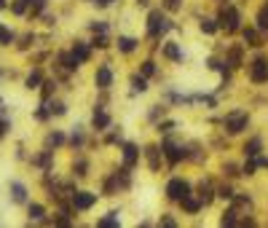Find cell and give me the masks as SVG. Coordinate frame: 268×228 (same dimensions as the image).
Returning a JSON list of instances; mask_svg holds the SVG:
<instances>
[{"instance_id":"obj_1","label":"cell","mask_w":268,"mask_h":228,"mask_svg":"<svg viewBox=\"0 0 268 228\" xmlns=\"http://www.w3.org/2000/svg\"><path fill=\"white\" fill-rule=\"evenodd\" d=\"M169 27L172 25L167 22V16L161 14V11H153V14L148 16V35H150V38H161V35H164Z\"/></svg>"},{"instance_id":"obj_2","label":"cell","mask_w":268,"mask_h":228,"mask_svg":"<svg viewBox=\"0 0 268 228\" xmlns=\"http://www.w3.org/2000/svg\"><path fill=\"white\" fill-rule=\"evenodd\" d=\"M167 196L172 201H182L185 196H191V185L185 183V180L174 177V180H169V185H167Z\"/></svg>"},{"instance_id":"obj_3","label":"cell","mask_w":268,"mask_h":228,"mask_svg":"<svg viewBox=\"0 0 268 228\" xmlns=\"http://www.w3.org/2000/svg\"><path fill=\"white\" fill-rule=\"evenodd\" d=\"M247 113L244 110H236V113H228L225 116V129H228V135H239V131L247 129Z\"/></svg>"},{"instance_id":"obj_4","label":"cell","mask_w":268,"mask_h":228,"mask_svg":"<svg viewBox=\"0 0 268 228\" xmlns=\"http://www.w3.org/2000/svg\"><path fill=\"white\" fill-rule=\"evenodd\" d=\"M220 25L225 27V32H236L239 30V11L234 6L223 8V14H220Z\"/></svg>"},{"instance_id":"obj_5","label":"cell","mask_w":268,"mask_h":228,"mask_svg":"<svg viewBox=\"0 0 268 228\" xmlns=\"http://www.w3.org/2000/svg\"><path fill=\"white\" fill-rule=\"evenodd\" d=\"M250 78H252L255 83H265V81H268V62H265L263 56H258V59L250 65Z\"/></svg>"},{"instance_id":"obj_6","label":"cell","mask_w":268,"mask_h":228,"mask_svg":"<svg viewBox=\"0 0 268 228\" xmlns=\"http://www.w3.org/2000/svg\"><path fill=\"white\" fill-rule=\"evenodd\" d=\"M94 201H97V194H89V191H75L73 194L75 210H89V207H94Z\"/></svg>"},{"instance_id":"obj_7","label":"cell","mask_w":268,"mask_h":228,"mask_svg":"<svg viewBox=\"0 0 268 228\" xmlns=\"http://www.w3.org/2000/svg\"><path fill=\"white\" fill-rule=\"evenodd\" d=\"M161 150H164V156H167L172 164H177L180 159H185V156H188V150H185L182 145H177V142H164V148H161Z\"/></svg>"},{"instance_id":"obj_8","label":"cell","mask_w":268,"mask_h":228,"mask_svg":"<svg viewBox=\"0 0 268 228\" xmlns=\"http://www.w3.org/2000/svg\"><path fill=\"white\" fill-rule=\"evenodd\" d=\"M97 86L99 89H110V83H113V73H110V67L108 65H102L99 70H97Z\"/></svg>"},{"instance_id":"obj_9","label":"cell","mask_w":268,"mask_h":228,"mask_svg":"<svg viewBox=\"0 0 268 228\" xmlns=\"http://www.w3.org/2000/svg\"><path fill=\"white\" fill-rule=\"evenodd\" d=\"M110 126V116L102 110V107H97L94 110V129H108Z\"/></svg>"},{"instance_id":"obj_10","label":"cell","mask_w":268,"mask_h":228,"mask_svg":"<svg viewBox=\"0 0 268 228\" xmlns=\"http://www.w3.org/2000/svg\"><path fill=\"white\" fill-rule=\"evenodd\" d=\"M123 164L126 166H134L137 164V148L132 145V142H126V145H123Z\"/></svg>"},{"instance_id":"obj_11","label":"cell","mask_w":268,"mask_h":228,"mask_svg":"<svg viewBox=\"0 0 268 228\" xmlns=\"http://www.w3.org/2000/svg\"><path fill=\"white\" fill-rule=\"evenodd\" d=\"M70 54H73V56L78 59V65H84L86 59H89V49H86V43H75V46H73V51H70Z\"/></svg>"},{"instance_id":"obj_12","label":"cell","mask_w":268,"mask_h":228,"mask_svg":"<svg viewBox=\"0 0 268 228\" xmlns=\"http://www.w3.org/2000/svg\"><path fill=\"white\" fill-rule=\"evenodd\" d=\"M260 145H263V140H260V137H255V140H250L247 145H244V153H247L250 159H255V156L260 153Z\"/></svg>"},{"instance_id":"obj_13","label":"cell","mask_w":268,"mask_h":228,"mask_svg":"<svg viewBox=\"0 0 268 228\" xmlns=\"http://www.w3.org/2000/svg\"><path fill=\"white\" fill-rule=\"evenodd\" d=\"M11 194H14V201H27V191H25V185H22V183H14V185H11Z\"/></svg>"},{"instance_id":"obj_14","label":"cell","mask_w":268,"mask_h":228,"mask_svg":"<svg viewBox=\"0 0 268 228\" xmlns=\"http://www.w3.org/2000/svg\"><path fill=\"white\" fill-rule=\"evenodd\" d=\"M118 49H121L123 54H132V51L137 49V41H134V38H118Z\"/></svg>"},{"instance_id":"obj_15","label":"cell","mask_w":268,"mask_h":228,"mask_svg":"<svg viewBox=\"0 0 268 228\" xmlns=\"http://www.w3.org/2000/svg\"><path fill=\"white\" fill-rule=\"evenodd\" d=\"M180 204L185 207V212H191V215H193V212H199V207H201V201H196L193 196H185Z\"/></svg>"},{"instance_id":"obj_16","label":"cell","mask_w":268,"mask_h":228,"mask_svg":"<svg viewBox=\"0 0 268 228\" xmlns=\"http://www.w3.org/2000/svg\"><path fill=\"white\" fill-rule=\"evenodd\" d=\"M158 148H148V164H150V169L158 172Z\"/></svg>"},{"instance_id":"obj_17","label":"cell","mask_w":268,"mask_h":228,"mask_svg":"<svg viewBox=\"0 0 268 228\" xmlns=\"http://www.w3.org/2000/svg\"><path fill=\"white\" fill-rule=\"evenodd\" d=\"M164 54H167L169 59H174V62H177V59L182 56L180 49H177V43H167V46H164Z\"/></svg>"},{"instance_id":"obj_18","label":"cell","mask_w":268,"mask_h":228,"mask_svg":"<svg viewBox=\"0 0 268 228\" xmlns=\"http://www.w3.org/2000/svg\"><path fill=\"white\" fill-rule=\"evenodd\" d=\"M258 30H268V3L260 8V14H258Z\"/></svg>"},{"instance_id":"obj_19","label":"cell","mask_w":268,"mask_h":228,"mask_svg":"<svg viewBox=\"0 0 268 228\" xmlns=\"http://www.w3.org/2000/svg\"><path fill=\"white\" fill-rule=\"evenodd\" d=\"M62 142H65V137L59 135V131H54V135H49V137H46V148H56V145H62Z\"/></svg>"},{"instance_id":"obj_20","label":"cell","mask_w":268,"mask_h":228,"mask_svg":"<svg viewBox=\"0 0 268 228\" xmlns=\"http://www.w3.org/2000/svg\"><path fill=\"white\" fill-rule=\"evenodd\" d=\"M30 3H32V0H14V6H11V11H14V14H25Z\"/></svg>"},{"instance_id":"obj_21","label":"cell","mask_w":268,"mask_h":228,"mask_svg":"<svg viewBox=\"0 0 268 228\" xmlns=\"http://www.w3.org/2000/svg\"><path fill=\"white\" fill-rule=\"evenodd\" d=\"M148 89V83H145V75L139 78V75H134L132 78V91H145Z\"/></svg>"},{"instance_id":"obj_22","label":"cell","mask_w":268,"mask_h":228,"mask_svg":"<svg viewBox=\"0 0 268 228\" xmlns=\"http://www.w3.org/2000/svg\"><path fill=\"white\" fill-rule=\"evenodd\" d=\"M38 86H40V73H38V70H32L30 78H27V89H38Z\"/></svg>"},{"instance_id":"obj_23","label":"cell","mask_w":268,"mask_h":228,"mask_svg":"<svg viewBox=\"0 0 268 228\" xmlns=\"http://www.w3.org/2000/svg\"><path fill=\"white\" fill-rule=\"evenodd\" d=\"M43 215H46V210L40 207V204H32V207H30V218L32 220H43Z\"/></svg>"},{"instance_id":"obj_24","label":"cell","mask_w":268,"mask_h":228,"mask_svg":"<svg viewBox=\"0 0 268 228\" xmlns=\"http://www.w3.org/2000/svg\"><path fill=\"white\" fill-rule=\"evenodd\" d=\"M244 41H247L250 46H260L258 43V32H255V30H244Z\"/></svg>"},{"instance_id":"obj_25","label":"cell","mask_w":268,"mask_h":228,"mask_svg":"<svg viewBox=\"0 0 268 228\" xmlns=\"http://www.w3.org/2000/svg\"><path fill=\"white\" fill-rule=\"evenodd\" d=\"M234 215H236L234 210H228V212L223 215V218H220V223H223V225H234V223H236V218H234Z\"/></svg>"},{"instance_id":"obj_26","label":"cell","mask_w":268,"mask_h":228,"mask_svg":"<svg viewBox=\"0 0 268 228\" xmlns=\"http://www.w3.org/2000/svg\"><path fill=\"white\" fill-rule=\"evenodd\" d=\"M153 73H156V65L150 62V59H148V62H142V75H145V78H150Z\"/></svg>"},{"instance_id":"obj_27","label":"cell","mask_w":268,"mask_h":228,"mask_svg":"<svg viewBox=\"0 0 268 228\" xmlns=\"http://www.w3.org/2000/svg\"><path fill=\"white\" fill-rule=\"evenodd\" d=\"M99 225H118V215L110 212L108 218H102V220H99Z\"/></svg>"},{"instance_id":"obj_28","label":"cell","mask_w":268,"mask_h":228,"mask_svg":"<svg viewBox=\"0 0 268 228\" xmlns=\"http://www.w3.org/2000/svg\"><path fill=\"white\" fill-rule=\"evenodd\" d=\"M201 30H204V32H215V30H217L215 19H201Z\"/></svg>"},{"instance_id":"obj_29","label":"cell","mask_w":268,"mask_h":228,"mask_svg":"<svg viewBox=\"0 0 268 228\" xmlns=\"http://www.w3.org/2000/svg\"><path fill=\"white\" fill-rule=\"evenodd\" d=\"M11 38H14V35H11L3 25H0V43H6V46H8V43H11Z\"/></svg>"},{"instance_id":"obj_30","label":"cell","mask_w":268,"mask_h":228,"mask_svg":"<svg viewBox=\"0 0 268 228\" xmlns=\"http://www.w3.org/2000/svg\"><path fill=\"white\" fill-rule=\"evenodd\" d=\"M258 161H247V164H244V175H255V169H258Z\"/></svg>"},{"instance_id":"obj_31","label":"cell","mask_w":268,"mask_h":228,"mask_svg":"<svg viewBox=\"0 0 268 228\" xmlns=\"http://www.w3.org/2000/svg\"><path fill=\"white\" fill-rule=\"evenodd\" d=\"M49 110H51V113H56V116H62V113H65V105H62V102H54V105L49 107Z\"/></svg>"},{"instance_id":"obj_32","label":"cell","mask_w":268,"mask_h":228,"mask_svg":"<svg viewBox=\"0 0 268 228\" xmlns=\"http://www.w3.org/2000/svg\"><path fill=\"white\" fill-rule=\"evenodd\" d=\"M91 46H97V49H105V46H108V38H105V35H99V38H94V43Z\"/></svg>"},{"instance_id":"obj_33","label":"cell","mask_w":268,"mask_h":228,"mask_svg":"<svg viewBox=\"0 0 268 228\" xmlns=\"http://www.w3.org/2000/svg\"><path fill=\"white\" fill-rule=\"evenodd\" d=\"M220 196H223V199H234V191H231V188H220Z\"/></svg>"},{"instance_id":"obj_34","label":"cell","mask_w":268,"mask_h":228,"mask_svg":"<svg viewBox=\"0 0 268 228\" xmlns=\"http://www.w3.org/2000/svg\"><path fill=\"white\" fill-rule=\"evenodd\" d=\"M91 30H94V32H105V30H108V25H97V22H94V25H91Z\"/></svg>"},{"instance_id":"obj_35","label":"cell","mask_w":268,"mask_h":228,"mask_svg":"<svg viewBox=\"0 0 268 228\" xmlns=\"http://www.w3.org/2000/svg\"><path fill=\"white\" fill-rule=\"evenodd\" d=\"M78 175H80V177L86 175V161H78Z\"/></svg>"},{"instance_id":"obj_36","label":"cell","mask_w":268,"mask_h":228,"mask_svg":"<svg viewBox=\"0 0 268 228\" xmlns=\"http://www.w3.org/2000/svg\"><path fill=\"white\" fill-rule=\"evenodd\" d=\"M167 8H172V11L180 8V0H167Z\"/></svg>"},{"instance_id":"obj_37","label":"cell","mask_w":268,"mask_h":228,"mask_svg":"<svg viewBox=\"0 0 268 228\" xmlns=\"http://www.w3.org/2000/svg\"><path fill=\"white\" fill-rule=\"evenodd\" d=\"M94 3H97V6H102V8H105V6H110V3H113V0H94Z\"/></svg>"},{"instance_id":"obj_38","label":"cell","mask_w":268,"mask_h":228,"mask_svg":"<svg viewBox=\"0 0 268 228\" xmlns=\"http://www.w3.org/2000/svg\"><path fill=\"white\" fill-rule=\"evenodd\" d=\"M6 126H8L6 121H0V137H3V131H6Z\"/></svg>"},{"instance_id":"obj_39","label":"cell","mask_w":268,"mask_h":228,"mask_svg":"<svg viewBox=\"0 0 268 228\" xmlns=\"http://www.w3.org/2000/svg\"><path fill=\"white\" fill-rule=\"evenodd\" d=\"M0 8H6V0H0Z\"/></svg>"}]
</instances>
